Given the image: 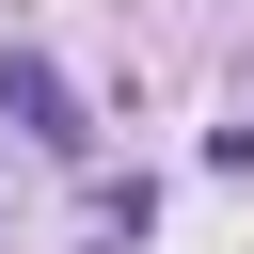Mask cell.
I'll return each mask as SVG.
<instances>
[{
	"label": "cell",
	"instance_id": "obj_1",
	"mask_svg": "<svg viewBox=\"0 0 254 254\" xmlns=\"http://www.w3.org/2000/svg\"><path fill=\"white\" fill-rule=\"evenodd\" d=\"M0 111L48 143V159H95V127H79V79L64 64H32V48H0Z\"/></svg>",
	"mask_w": 254,
	"mask_h": 254
}]
</instances>
